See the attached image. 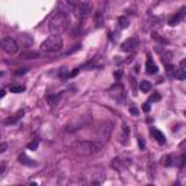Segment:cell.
<instances>
[{
    "mask_svg": "<svg viewBox=\"0 0 186 186\" xmlns=\"http://www.w3.org/2000/svg\"><path fill=\"white\" fill-rule=\"evenodd\" d=\"M103 147V143L102 141H96V140H87V141H76L73 144H70V148L73 151H76L77 154H81V156H90V154H95L98 151H101Z\"/></svg>",
    "mask_w": 186,
    "mask_h": 186,
    "instance_id": "6da1fadb",
    "label": "cell"
},
{
    "mask_svg": "<svg viewBox=\"0 0 186 186\" xmlns=\"http://www.w3.org/2000/svg\"><path fill=\"white\" fill-rule=\"evenodd\" d=\"M70 25V18L64 12H57L51 19H50V31L52 35H60L63 34Z\"/></svg>",
    "mask_w": 186,
    "mask_h": 186,
    "instance_id": "7a4b0ae2",
    "label": "cell"
},
{
    "mask_svg": "<svg viewBox=\"0 0 186 186\" xmlns=\"http://www.w3.org/2000/svg\"><path fill=\"white\" fill-rule=\"evenodd\" d=\"M41 48H42L44 51H47V52L60 51V50L63 48V38H61L60 35H51V37H48V38L42 42Z\"/></svg>",
    "mask_w": 186,
    "mask_h": 186,
    "instance_id": "3957f363",
    "label": "cell"
},
{
    "mask_svg": "<svg viewBox=\"0 0 186 186\" xmlns=\"http://www.w3.org/2000/svg\"><path fill=\"white\" fill-rule=\"evenodd\" d=\"M2 50H3L5 52L13 55V54L18 52L19 45H18V42H16L15 39H12V38H3V39H2Z\"/></svg>",
    "mask_w": 186,
    "mask_h": 186,
    "instance_id": "277c9868",
    "label": "cell"
},
{
    "mask_svg": "<svg viewBox=\"0 0 186 186\" xmlns=\"http://www.w3.org/2000/svg\"><path fill=\"white\" fill-rule=\"evenodd\" d=\"M138 45H140V39H138L137 37H134V38H130V39H127L125 42H122L121 50L125 51V52H130V51H134Z\"/></svg>",
    "mask_w": 186,
    "mask_h": 186,
    "instance_id": "5b68a950",
    "label": "cell"
},
{
    "mask_svg": "<svg viewBox=\"0 0 186 186\" xmlns=\"http://www.w3.org/2000/svg\"><path fill=\"white\" fill-rule=\"evenodd\" d=\"M185 18H186V8H182L176 15H173V16L169 19V25H170V26H176V25H179V22H182Z\"/></svg>",
    "mask_w": 186,
    "mask_h": 186,
    "instance_id": "8992f818",
    "label": "cell"
},
{
    "mask_svg": "<svg viewBox=\"0 0 186 186\" xmlns=\"http://www.w3.org/2000/svg\"><path fill=\"white\" fill-rule=\"evenodd\" d=\"M77 12H79V16H80V18H83V19L87 18V16L92 13V3H90V2H83V3L79 6V10H77Z\"/></svg>",
    "mask_w": 186,
    "mask_h": 186,
    "instance_id": "52a82bcc",
    "label": "cell"
},
{
    "mask_svg": "<svg viewBox=\"0 0 186 186\" xmlns=\"http://www.w3.org/2000/svg\"><path fill=\"white\" fill-rule=\"evenodd\" d=\"M19 58L21 60H37V58H41V52L34 51V50H25L21 52Z\"/></svg>",
    "mask_w": 186,
    "mask_h": 186,
    "instance_id": "ba28073f",
    "label": "cell"
},
{
    "mask_svg": "<svg viewBox=\"0 0 186 186\" xmlns=\"http://www.w3.org/2000/svg\"><path fill=\"white\" fill-rule=\"evenodd\" d=\"M150 135H151L154 140H157L158 144H164V143H166V137L163 135V132H160V131L156 130V128H150Z\"/></svg>",
    "mask_w": 186,
    "mask_h": 186,
    "instance_id": "9c48e42d",
    "label": "cell"
},
{
    "mask_svg": "<svg viewBox=\"0 0 186 186\" xmlns=\"http://www.w3.org/2000/svg\"><path fill=\"white\" fill-rule=\"evenodd\" d=\"M145 70H147V73L148 74H157V65L154 64V61L151 60V58H148L147 60V64H145Z\"/></svg>",
    "mask_w": 186,
    "mask_h": 186,
    "instance_id": "30bf717a",
    "label": "cell"
},
{
    "mask_svg": "<svg viewBox=\"0 0 186 186\" xmlns=\"http://www.w3.org/2000/svg\"><path fill=\"white\" fill-rule=\"evenodd\" d=\"M18 158H19V161H21L22 164H25V166H29V167H35V166H37V163H35L34 160H31L26 154H21Z\"/></svg>",
    "mask_w": 186,
    "mask_h": 186,
    "instance_id": "8fae6325",
    "label": "cell"
},
{
    "mask_svg": "<svg viewBox=\"0 0 186 186\" xmlns=\"http://www.w3.org/2000/svg\"><path fill=\"white\" fill-rule=\"evenodd\" d=\"M23 114H25V111H23V109L18 111V112H16V114H15V115H13L12 118L6 119V122H5V124H6V125H9V124H15V122H18V121H19V119H21V118L23 116Z\"/></svg>",
    "mask_w": 186,
    "mask_h": 186,
    "instance_id": "7c38bea8",
    "label": "cell"
},
{
    "mask_svg": "<svg viewBox=\"0 0 186 186\" xmlns=\"http://www.w3.org/2000/svg\"><path fill=\"white\" fill-rule=\"evenodd\" d=\"M21 42L23 44V47H31L32 45V38L29 37V35H26V34H23V35H21Z\"/></svg>",
    "mask_w": 186,
    "mask_h": 186,
    "instance_id": "4fadbf2b",
    "label": "cell"
},
{
    "mask_svg": "<svg viewBox=\"0 0 186 186\" xmlns=\"http://www.w3.org/2000/svg\"><path fill=\"white\" fill-rule=\"evenodd\" d=\"M140 89H141V92H144V93L150 92V90H151V84H150V81L143 80V81L140 83Z\"/></svg>",
    "mask_w": 186,
    "mask_h": 186,
    "instance_id": "5bb4252c",
    "label": "cell"
},
{
    "mask_svg": "<svg viewBox=\"0 0 186 186\" xmlns=\"http://www.w3.org/2000/svg\"><path fill=\"white\" fill-rule=\"evenodd\" d=\"M25 90H26V87L22 86V84H13V86H10V92L12 93H22Z\"/></svg>",
    "mask_w": 186,
    "mask_h": 186,
    "instance_id": "9a60e30c",
    "label": "cell"
},
{
    "mask_svg": "<svg viewBox=\"0 0 186 186\" xmlns=\"http://www.w3.org/2000/svg\"><path fill=\"white\" fill-rule=\"evenodd\" d=\"M118 23H119L121 28H128V26H130V21H128V18H125V16H119V18H118Z\"/></svg>",
    "mask_w": 186,
    "mask_h": 186,
    "instance_id": "2e32d148",
    "label": "cell"
},
{
    "mask_svg": "<svg viewBox=\"0 0 186 186\" xmlns=\"http://www.w3.org/2000/svg\"><path fill=\"white\" fill-rule=\"evenodd\" d=\"M151 38L153 39H156L157 42H160V44H169V39H166V38H163V37H160L158 34H156V32H153L151 34Z\"/></svg>",
    "mask_w": 186,
    "mask_h": 186,
    "instance_id": "e0dca14e",
    "label": "cell"
},
{
    "mask_svg": "<svg viewBox=\"0 0 186 186\" xmlns=\"http://www.w3.org/2000/svg\"><path fill=\"white\" fill-rule=\"evenodd\" d=\"M161 164H163V166H166V167L172 166V164H173V157H172V156H166V157H163V158H161Z\"/></svg>",
    "mask_w": 186,
    "mask_h": 186,
    "instance_id": "ac0fdd59",
    "label": "cell"
},
{
    "mask_svg": "<svg viewBox=\"0 0 186 186\" xmlns=\"http://www.w3.org/2000/svg\"><path fill=\"white\" fill-rule=\"evenodd\" d=\"M128 135H130V128H128L127 125H124V127H122V137H121V138H122L121 141H122L124 144L127 143V140H125V138H127Z\"/></svg>",
    "mask_w": 186,
    "mask_h": 186,
    "instance_id": "d6986e66",
    "label": "cell"
},
{
    "mask_svg": "<svg viewBox=\"0 0 186 186\" xmlns=\"http://www.w3.org/2000/svg\"><path fill=\"white\" fill-rule=\"evenodd\" d=\"M174 77L179 80H185L186 79V70H177L174 71Z\"/></svg>",
    "mask_w": 186,
    "mask_h": 186,
    "instance_id": "ffe728a7",
    "label": "cell"
},
{
    "mask_svg": "<svg viewBox=\"0 0 186 186\" xmlns=\"http://www.w3.org/2000/svg\"><path fill=\"white\" fill-rule=\"evenodd\" d=\"M47 99H48V102H50V105H51V106H54V105H55V103L58 102V99H60V95H54V96H48Z\"/></svg>",
    "mask_w": 186,
    "mask_h": 186,
    "instance_id": "44dd1931",
    "label": "cell"
},
{
    "mask_svg": "<svg viewBox=\"0 0 186 186\" xmlns=\"http://www.w3.org/2000/svg\"><path fill=\"white\" fill-rule=\"evenodd\" d=\"M38 144H39V141H38V140H34V141H31V143L28 144V148H29V150H37V148H38Z\"/></svg>",
    "mask_w": 186,
    "mask_h": 186,
    "instance_id": "7402d4cb",
    "label": "cell"
},
{
    "mask_svg": "<svg viewBox=\"0 0 186 186\" xmlns=\"http://www.w3.org/2000/svg\"><path fill=\"white\" fill-rule=\"evenodd\" d=\"M170 58H172V52H169V51L161 55V61H164V63H167V64H169V60H170Z\"/></svg>",
    "mask_w": 186,
    "mask_h": 186,
    "instance_id": "603a6c76",
    "label": "cell"
},
{
    "mask_svg": "<svg viewBox=\"0 0 186 186\" xmlns=\"http://www.w3.org/2000/svg\"><path fill=\"white\" fill-rule=\"evenodd\" d=\"M160 101V93H153V95L150 96V102H158Z\"/></svg>",
    "mask_w": 186,
    "mask_h": 186,
    "instance_id": "cb8c5ba5",
    "label": "cell"
},
{
    "mask_svg": "<svg viewBox=\"0 0 186 186\" xmlns=\"http://www.w3.org/2000/svg\"><path fill=\"white\" fill-rule=\"evenodd\" d=\"M166 70H167V74H169V76H173V74H174V67H173L172 64H167V65H166Z\"/></svg>",
    "mask_w": 186,
    "mask_h": 186,
    "instance_id": "d4e9b609",
    "label": "cell"
},
{
    "mask_svg": "<svg viewBox=\"0 0 186 186\" xmlns=\"http://www.w3.org/2000/svg\"><path fill=\"white\" fill-rule=\"evenodd\" d=\"M180 167H186V154L180 156Z\"/></svg>",
    "mask_w": 186,
    "mask_h": 186,
    "instance_id": "484cf974",
    "label": "cell"
},
{
    "mask_svg": "<svg viewBox=\"0 0 186 186\" xmlns=\"http://www.w3.org/2000/svg\"><path fill=\"white\" fill-rule=\"evenodd\" d=\"M65 2H67L68 5H71V6H77V5L80 3V0H65Z\"/></svg>",
    "mask_w": 186,
    "mask_h": 186,
    "instance_id": "4316f807",
    "label": "cell"
},
{
    "mask_svg": "<svg viewBox=\"0 0 186 186\" xmlns=\"http://www.w3.org/2000/svg\"><path fill=\"white\" fill-rule=\"evenodd\" d=\"M28 71V68H18L16 70V76H21V74H25Z\"/></svg>",
    "mask_w": 186,
    "mask_h": 186,
    "instance_id": "83f0119b",
    "label": "cell"
},
{
    "mask_svg": "<svg viewBox=\"0 0 186 186\" xmlns=\"http://www.w3.org/2000/svg\"><path fill=\"white\" fill-rule=\"evenodd\" d=\"M114 76H115V79H116V80H119V79L122 77V71H121V70H116V71L114 73Z\"/></svg>",
    "mask_w": 186,
    "mask_h": 186,
    "instance_id": "f1b7e54d",
    "label": "cell"
},
{
    "mask_svg": "<svg viewBox=\"0 0 186 186\" xmlns=\"http://www.w3.org/2000/svg\"><path fill=\"white\" fill-rule=\"evenodd\" d=\"M6 148H8V144L6 143H2V145H0V153H5Z\"/></svg>",
    "mask_w": 186,
    "mask_h": 186,
    "instance_id": "f546056e",
    "label": "cell"
},
{
    "mask_svg": "<svg viewBox=\"0 0 186 186\" xmlns=\"http://www.w3.org/2000/svg\"><path fill=\"white\" fill-rule=\"evenodd\" d=\"M96 16H98V25L101 26V25H102V12H98Z\"/></svg>",
    "mask_w": 186,
    "mask_h": 186,
    "instance_id": "4dcf8cb0",
    "label": "cell"
},
{
    "mask_svg": "<svg viewBox=\"0 0 186 186\" xmlns=\"http://www.w3.org/2000/svg\"><path fill=\"white\" fill-rule=\"evenodd\" d=\"M79 74V68H76V70H73L71 73H68V77H76Z\"/></svg>",
    "mask_w": 186,
    "mask_h": 186,
    "instance_id": "1f68e13d",
    "label": "cell"
},
{
    "mask_svg": "<svg viewBox=\"0 0 186 186\" xmlns=\"http://www.w3.org/2000/svg\"><path fill=\"white\" fill-rule=\"evenodd\" d=\"M138 145H140L141 148H144V147H145V143H144V140H143L141 137H138Z\"/></svg>",
    "mask_w": 186,
    "mask_h": 186,
    "instance_id": "d6a6232c",
    "label": "cell"
},
{
    "mask_svg": "<svg viewBox=\"0 0 186 186\" xmlns=\"http://www.w3.org/2000/svg\"><path fill=\"white\" fill-rule=\"evenodd\" d=\"M5 169H6V161H2V167H0V174L5 173Z\"/></svg>",
    "mask_w": 186,
    "mask_h": 186,
    "instance_id": "836d02e7",
    "label": "cell"
},
{
    "mask_svg": "<svg viewBox=\"0 0 186 186\" xmlns=\"http://www.w3.org/2000/svg\"><path fill=\"white\" fill-rule=\"evenodd\" d=\"M77 50H80V45H76V47H74V48H73V50H70V51H68V52H67V54H73V52H76V51H77Z\"/></svg>",
    "mask_w": 186,
    "mask_h": 186,
    "instance_id": "e575fe53",
    "label": "cell"
},
{
    "mask_svg": "<svg viewBox=\"0 0 186 186\" xmlns=\"http://www.w3.org/2000/svg\"><path fill=\"white\" fill-rule=\"evenodd\" d=\"M143 111H144V112H148V111H150V105H148V103H144V105H143Z\"/></svg>",
    "mask_w": 186,
    "mask_h": 186,
    "instance_id": "d590c367",
    "label": "cell"
},
{
    "mask_svg": "<svg viewBox=\"0 0 186 186\" xmlns=\"http://www.w3.org/2000/svg\"><path fill=\"white\" fill-rule=\"evenodd\" d=\"M60 76H61V77H64V76H68V74H67V71H65V68H61V71H60Z\"/></svg>",
    "mask_w": 186,
    "mask_h": 186,
    "instance_id": "8d00e7d4",
    "label": "cell"
},
{
    "mask_svg": "<svg viewBox=\"0 0 186 186\" xmlns=\"http://www.w3.org/2000/svg\"><path fill=\"white\" fill-rule=\"evenodd\" d=\"M180 67H182V68H186V60H182V61H180Z\"/></svg>",
    "mask_w": 186,
    "mask_h": 186,
    "instance_id": "74e56055",
    "label": "cell"
},
{
    "mask_svg": "<svg viewBox=\"0 0 186 186\" xmlns=\"http://www.w3.org/2000/svg\"><path fill=\"white\" fill-rule=\"evenodd\" d=\"M131 114H134V115H137V114H138V111H137L135 108H131Z\"/></svg>",
    "mask_w": 186,
    "mask_h": 186,
    "instance_id": "f35d334b",
    "label": "cell"
},
{
    "mask_svg": "<svg viewBox=\"0 0 186 186\" xmlns=\"http://www.w3.org/2000/svg\"><path fill=\"white\" fill-rule=\"evenodd\" d=\"M180 148H186V141H183V143H180Z\"/></svg>",
    "mask_w": 186,
    "mask_h": 186,
    "instance_id": "ab89813d",
    "label": "cell"
},
{
    "mask_svg": "<svg viewBox=\"0 0 186 186\" xmlns=\"http://www.w3.org/2000/svg\"><path fill=\"white\" fill-rule=\"evenodd\" d=\"M183 114H185V116H186V111H185V112H183Z\"/></svg>",
    "mask_w": 186,
    "mask_h": 186,
    "instance_id": "60d3db41",
    "label": "cell"
}]
</instances>
